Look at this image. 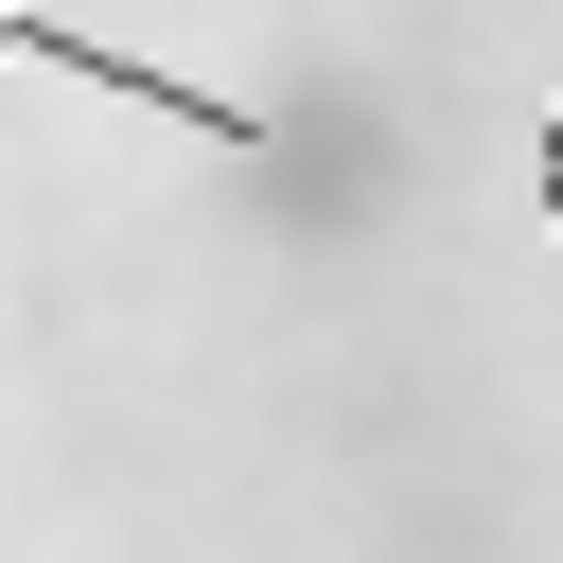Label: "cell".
<instances>
[{
  "label": "cell",
  "instance_id": "cell-1",
  "mask_svg": "<svg viewBox=\"0 0 563 563\" xmlns=\"http://www.w3.org/2000/svg\"><path fill=\"white\" fill-rule=\"evenodd\" d=\"M0 53H35V70H70V88H106V106H141V123H194V141H264V106H229V88H176V70H141V53H106V35L35 18V0H0Z\"/></svg>",
  "mask_w": 563,
  "mask_h": 563
},
{
  "label": "cell",
  "instance_id": "cell-2",
  "mask_svg": "<svg viewBox=\"0 0 563 563\" xmlns=\"http://www.w3.org/2000/svg\"><path fill=\"white\" fill-rule=\"evenodd\" d=\"M545 211H563V123H545Z\"/></svg>",
  "mask_w": 563,
  "mask_h": 563
}]
</instances>
